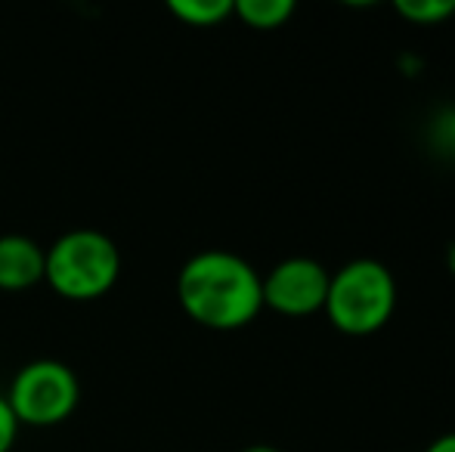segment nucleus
I'll return each instance as SVG.
<instances>
[{
    "mask_svg": "<svg viewBox=\"0 0 455 452\" xmlns=\"http://www.w3.org/2000/svg\"><path fill=\"white\" fill-rule=\"evenodd\" d=\"M396 297L400 291L390 266L375 258H356L329 276L323 313L341 335L369 338L394 320Z\"/></svg>",
    "mask_w": 455,
    "mask_h": 452,
    "instance_id": "f03ea898",
    "label": "nucleus"
},
{
    "mask_svg": "<svg viewBox=\"0 0 455 452\" xmlns=\"http://www.w3.org/2000/svg\"><path fill=\"white\" fill-rule=\"evenodd\" d=\"M446 266H450V273L455 276V242L450 245V251H446Z\"/></svg>",
    "mask_w": 455,
    "mask_h": 452,
    "instance_id": "4468645a",
    "label": "nucleus"
},
{
    "mask_svg": "<svg viewBox=\"0 0 455 452\" xmlns=\"http://www.w3.org/2000/svg\"><path fill=\"white\" fill-rule=\"evenodd\" d=\"M168 10L186 25L211 28L233 16V0H171Z\"/></svg>",
    "mask_w": 455,
    "mask_h": 452,
    "instance_id": "6e6552de",
    "label": "nucleus"
},
{
    "mask_svg": "<svg viewBox=\"0 0 455 452\" xmlns=\"http://www.w3.org/2000/svg\"><path fill=\"white\" fill-rule=\"evenodd\" d=\"M242 452H282V449L270 447V443H254V447H245Z\"/></svg>",
    "mask_w": 455,
    "mask_h": 452,
    "instance_id": "ddd939ff",
    "label": "nucleus"
},
{
    "mask_svg": "<svg viewBox=\"0 0 455 452\" xmlns=\"http://www.w3.org/2000/svg\"><path fill=\"white\" fill-rule=\"evenodd\" d=\"M329 276L331 273L313 258L279 260L264 276V307L282 316H294V320L323 313Z\"/></svg>",
    "mask_w": 455,
    "mask_h": 452,
    "instance_id": "39448f33",
    "label": "nucleus"
},
{
    "mask_svg": "<svg viewBox=\"0 0 455 452\" xmlns=\"http://www.w3.org/2000/svg\"><path fill=\"white\" fill-rule=\"evenodd\" d=\"M16 437H19V422H16V416H12L6 397L0 393V452H10Z\"/></svg>",
    "mask_w": 455,
    "mask_h": 452,
    "instance_id": "9b49d317",
    "label": "nucleus"
},
{
    "mask_svg": "<svg viewBox=\"0 0 455 452\" xmlns=\"http://www.w3.org/2000/svg\"><path fill=\"white\" fill-rule=\"evenodd\" d=\"M425 452H455V431H450V434H440L437 440H431L425 447Z\"/></svg>",
    "mask_w": 455,
    "mask_h": 452,
    "instance_id": "f8f14e48",
    "label": "nucleus"
},
{
    "mask_svg": "<svg viewBox=\"0 0 455 452\" xmlns=\"http://www.w3.org/2000/svg\"><path fill=\"white\" fill-rule=\"evenodd\" d=\"M394 10L409 25H443L455 16V0H396Z\"/></svg>",
    "mask_w": 455,
    "mask_h": 452,
    "instance_id": "1a4fd4ad",
    "label": "nucleus"
},
{
    "mask_svg": "<svg viewBox=\"0 0 455 452\" xmlns=\"http://www.w3.org/2000/svg\"><path fill=\"white\" fill-rule=\"evenodd\" d=\"M44 248L22 233L0 235V289L22 291L44 279Z\"/></svg>",
    "mask_w": 455,
    "mask_h": 452,
    "instance_id": "423d86ee",
    "label": "nucleus"
},
{
    "mask_svg": "<svg viewBox=\"0 0 455 452\" xmlns=\"http://www.w3.org/2000/svg\"><path fill=\"white\" fill-rule=\"evenodd\" d=\"M233 16H239L254 31H275L294 16V4L291 0H235Z\"/></svg>",
    "mask_w": 455,
    "mask_h": 452,
    "instance_id": "0eeeda50",
    "label": "nucleus"
},
{
    "mask_svg": "<svg viewBox=\"0 0 455 452\" xmlns=\"http://www.w3.org/2000/svg\"><path fill=\"white\" fill-rule=\"evenodd\" d=\"M44 254V279L68 301L102 297L121 276V251L102 229H68Z\"/></svg>",
    "mask_w": 455,
    "mask_h": 452,
    "instance_id": "7ed1b4c3",
    "label": "nucleus"
},
{
    "mask_svg": "<svg viewBox=\"0 0 455 452\" xmlns=\"http://www.w3.org/2000/svg\"><path fill=\"white\" fill-rule=\"evenodd\" d=\"M434 131H437V143L443 149V155L455 164V112H443L434 121Z\"/></svg>",
    "mask_w": 455,
    "mask_h": 452,
    "instance_id": "9d476101",
    "label": "nucleus"
},
{
    "mask_svg": "<svg viewBox=\"0 0 455 452\" xmlns=\"http://www.w3.org/2000/svg\"><path fill=\"white\" fill-rule=\"evenodd\" d=\"M4 397L19 424L53 428L78 409L81 381L62 360H31L12 375Z\"/></svg>",
    "mask_w": 455,
    "mask_h": 452,
    "instance_id": "20e7f679",
    "label": "nucleus"
},
{
    "mask_svg": "<svg viewBox=\"0 0 455 452\" xmlns=\"http://www.w3.org/2000/svg\"><path fill=\"white\" fill-rule=\"evenodd\" d=\"M177 301L192 322L214 332H235L264 310V276L227 248L196 251L177 273Z\"/></svg>",
    "mask_w": 455,
    "mask_h": 452,
    "instance_id": "f257e3e1",
    "label": "nucleus"
}]
</instances>
